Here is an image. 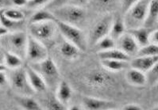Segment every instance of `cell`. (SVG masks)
<instances>
[{"label":"cell","instance_id":"cell-17","mask_svg":"<svg viewBox=\"0 0 158 110\" xmlns=\"http://www.w3.org/2000/svg\"><path fill=\"white\" fill-rule=\"evenodd\" d=\"M126 78L127 82L132 86H144L147 84L146 74L133 67L127 71Z\"/></svg>","mask_w":158,"mask_h":110},{"label":"cell","instance_id":"cell-13","mask_svg":"<svg viewBox=\"0 0 158 110\" xmlns=\"http://www.w3.org/2000/svg\"><path fill=\"white\" fill-rule=\"evenodd\" d=\"M25 68H26V73L28 75L30 85L34 92H39L40 93V92L45 91L48 86L39 73L37 72L31 65L26 66L25 67Z\"/></svg>","mask_w":158,"mask_h":110},{"label":"cell","instance_id":"cell-46","mask_svg":"<svg viewBox=\"0 0 158 110\" xmlns=\"http://www.w3.org/2000/svg\"><path fill=\"white\" fill-rule=\"evenodd\" d=\"M28 1H30V0H28Z\"/></svg>","mask_w":158,"mask_h":110},{"label":"cell","instance_id":"cell-15","mask_svg":"<svg viewBox=\"0 0 158 110\" xmlns=\"http://www.w3.org/2000/svg\"><path fill=\"white\" fill-rule=\"evenodd\" d=\"M127 32H128L135 39L140 48L150 43L151 32L149 28H146L145 26H141L138 28L127 29Z\"/></svg>","mask_w":158,"mask_h":110},{"label":"cell","instance_id":"cell-30","mask_svg":"<svg viewBox=\"0 0 158 110\" xmlns=\"http://www.w3.org/2000/svg\"><path fill=\"white\" fill-rule=\"evenodd\" d=\"M137 56H158V45L155 44L149 43L147 45L141 47Z\"/></svg>","mask_w":158,"mask_h":110},{"label":"cell","instance_id":"cell-12","mask_svg":"<svg viewBox=\"0 0 158 110\" xmlns=\"http://www.w3.org/2000/svg\"><path fill=\"white\" fill-rule=\"evenodd\" d=\"M111 76L107 72L100 70H93L85 76V81L89 86L93 87H103L111 81Z\"/></svg>","mask_w":158,"mask_h":110},{"label":"cell","instance_id":"cell-42","mask_svg":"<svg viewBox=\"0 0 158 110\" xmlns=\"http://www.w3.org/2000/svg\"><path fill=\"white\" fill-rule=\"evenodd\" d=\"M5 65L4 64V52L2 49H0V66Z\"/></svg>","mask_w":158,"mask_h":110},{"label":"cell","instance_id":"cell-29","mask_svg":"<svg viewBox=\"0 0 158 110\" xmlns=\"http://www.w3.org/2000/svg\"><path fill=\"white\" fill-rule=\"evenodd\" d=\"M3 13L8 18L14 21H17V22L25 21V18H26V14H25L23 10L14 9V8L3 9Z\"/></svg>","mask_w":158,"mask_h":110},{"label":"cell","instance_id":"cell-5","mask_svg":"<svg viewBox=\"0 0 158 110\" xmlns=\"http://www.w3.org/2000/svg\"><path fill=\"white\" fill-rule=\"evenodd\" d=\"M30 65L41 75L47 86L50 88L57 87L60 82V74L52 58L48 56L39 63L31 64Z\"/></svg>","mask_w":158,"mask_h":110},{"label":"cell","instance_id":"cell-27","mask_svg":"<svg viewBox=\"0 0 158 110\" xmlns=\"http://www.w3.org/2000/svg\"><path fill=\"white\" fill-rule=\"evenodd\" d=\"M3 52L4 64H5V66L6 67H8L10 69H15V68H19L20 67H23V59L21 58L20 56L4 50Z\"/></svg>","mask_w":158,"mask_h":110},{"label":"cell","instance_id":"cell-38","mask_svg":"<svg viewBox=\"0 0 158 110\" xmlns=\"http://www.w3.org/2000/svg\"><path fill=\"white\" fill-rule=\"evenodd\" d=\"M90 0H70L69 3L73 4V5H76V6H82L84 7V6H86L87 4H88Z\"/></svg>","mask_w":158,"mask_h":110},{"label":"cell","instance_id":"cell-8","mask_svg":"<svg viewBox=\"0 0 158 110\" xmlns=\"http://www.w3.org/2000/svg\"><path fill=\"white\" fill-rule=\"evenodd\" d=\"M57 26L55 22H46L29 23V34L33 37L44 43L45 41H51L56 34Z\"/></svg>","mask_w":158,"mask_h":110},{"label":"cell","instance_id":"cell-39","mask_svg":"<svg viewBox=\"0 0 158 110\" xmlns=\"http://www.w3.org/2000/svg\"><path fill=\"white\" fill-rule=\"evenodd\" d=\"M150 43L158 45V29L152 31L150 33Z\"/></svg>","mask_w":158,"mask_h":110},{"label":"cell","instance_id":"cell-32","mask_svg":"<svg viewBox=\"0 0 158 110\" xmlns=\"http://www.w3.org/2000/svg\"><path fill=\"white\" fill-rule=\"evenodd\" d=\"M45 104H46V108L51 110H64L67 109L68 108L67 106H65L64 104H62V103L56 98V97L48 99V101H46Z\"/></svg>","mask_w":158,"mask_h":110},{"label":"cell","instance_id":"cell-23","mask_svg":"<svg viewBox=\"0 0 158 110\" xmlns=\"http://www.w3.org/2000/svg\"><path fill=\"white\" fill-rule=\"evenodd\" d=\"M15 101L22 108L26 110H40L42 108V106L37 102L35 99L33 98L31 96L19 95L15 96Z\"/></svg>","mask_w":158,"mask_h":110},{"label":"cell","instance_id":"cell-4","mask_svg":"<svg viewBox=\"0 0 158 110\" xmlns=\"http://www.w3.org/2000/svg\"><path fill=\"white\" fill-rule=\"evenodd\" d=\"M151 0H139L123 14L127 29L144 26Z\"/></svg>","mask_w":158,"mask_h":110},{"label":"cell","instance_id":"cell-28","mask_svg":"<svg viewBox=\"0 0 158 110\" xmlns=\"http://www.w3.org/2000/svg\"><path fill=\"white\" fill-rule=\"evenodd\" d=\"M116 45H117V43H116L115 40L113 39L110 35H108L99 40L94 45V47H95V49L96 50V52H99L114 49V48L116 47Z\"/></svg>","mask_w":158,"mask_h":110},{"label":"cell","instance_id":"cell-16","mask_svg":"<svg viewBox=\"0 0 158 110\" xmlns=\"http://www.w3.org/2000/svg\"><path fill=\"white\" fill-rule=\"evenodd\" d=\"M118 0H90L88 3L91 8L100 13H110L115 9Z\"/></svg>","mask_w":158,"mask_h":110},{"label":"cell","instance_id":"cell-14","mask_svg":"<svg viewBox=\"0 0 158 110\" xmlns=\"http://www.w3.org/2000/svg\"><path fill=\"white\" fill-rule=\"evenodd\" d=\"M158 61V56H137L131 60V67L146 73Z\"/></svg>","mask_w":158,"mask_h":110},{"label":"cell","instance_id":"cell-34","mask_svg":"<svg viewBox=\"0 0 158 110\" xmlns=\"http://www.w3.org/2000/svg\"><path fill=\"white\" fill-rule=\"evenodd\" d=\"M139 0H122L121 2V8L122 12L124 14L126 12H127L130 8L136 4Z\"/></svg>","mask_w":158,"mask_h":110},{"label":"cell","instance_id":"cell-45","mask_svg":"<svg viewBox=\"0 0 158 110\" xmlns=\"http://www.w3.org/2000/svg\"><path fill=\"white\" fill-rule=\"evenodd\" d=\"M157 25H158V22H157Z\"/></svg>","mask_w":158,"mask_h":110},{"label":"cell","instance_id":"cell-2","mask_svg":"<svg viewBox=\"0 0 158 110\" xmlns=\"http://www.w3.org/2000/svg\"><path fill=\"white\" fill-rule=\"evenodd\" d=\"M57 20L81 29L85 25L88 14L82 6L73 4H65L61 6L51 10Z\"/></svg>","mask_w":158,"mask_h":110},{"label":"cell","instance_id":"cell-41","mask_svg":"<svg viewBox=\"0 0 158 110\" xmlns=\"http://www.w3.org/2000/svg\"><path fill=\"white\" fill-rule=\"evenodd\" d=\"M13 6H25L28 2V0H11Z\"/></svg>","mask_w":158,"mask_h":110},{"label":"cell","instance_id":"cell-22","mask_svg":"<svg viewBox=\"0 0 158 110\" xmlns=\"http://www.w3.org/2000/svg\"><path fill=\"white\" fill-rule=\"evenodd\" d=\"M158 22V0H151L149 2L148 14L144 26L151 29L157 25Z\"/></svg>","mask_w":158,"mask_h":110},{"label":"cell","instance_id":"cell-26","mask_svg":"<svg viewBox=\"0 0 158 110\" xmlns=\"http://www.w3.org/2000/svg\"><path fill=\"white\" fill-rule=\"evenodd\" d=\"M101 64L105 69L110 72H118L124 70L128 65V62L117 60H101Z\"/></svg>","mask_w":158,"mask_h":110},{"label":"cell","instance_id":"cell-18","mask_svg":"<svg viewBox=\"0 0 158 110\" xmlns=\"http://www.w3.org/2000/svg\"><path fill=\"white\" fill-rule=\"evenodd\" d=\"M127 29L126 24H125L123 16L119 14L114 16L113 22H112L111 24V28H110V34L109 35L113 39L117 41L121 36H123L125 33L127 32Z\"/></svg>","mask_w":158,"mask_h":110},{"label":"cell","instance_id":"cell-37","mask_svg":"<svg viewBox=\"0 0 158 110\" xmlns=\"http://www.w3.org/2000/svg\"><path fill=\"white\" fill-rule=\"evenodd\" d=\"M123 109L127 110H141L142 109V107L139 104H136V103H130L127 104L126 105L123 107Z\"/></svg>","mask_w":158,"mask_h":110},{"label":"cell","instance_id":"cell-43","mask_svg":"<svg viewBox=\"0 0 158 110\" xmlns=\"http://www.w3.org/2000/svg\"><path fill=\"white\" fill-rule=\"evenodd\" d=\"M7 32H8V31L6 29L3 28V27H0V37H1V36H2L3 34H5L6 33H7Z\"/></svg>","mask_w":158,"mask_h":110},{"label":"cell","instance_id":"cell-20","mask_svg":"<svg viewBox=\"0 0 158 110\" xmlns=\"http://www.w3.org/2000/svg\"><path fill=\"white\" fill-rule=\"evenodd\" d=\"M98 53V57L99 60H123V61H130V58L128 55H127L123 51L119 49H109L106 51H102V52H97Z\"/></svg>","mask_w":158,"mask_h":110},{"label":"cell","instance_id":"cell-11","mask_svg":"<svg viewBox=\"0 0 158 110\" xmlns=\"http://www.w3.org/2000/svg\"><path fill=\"white\" fill-rule=\"evenodd\" d=\"M81 104L84 109L88 110H108L116 108L115 103L113 101L88 96L83 97Z\"/></svg>","mask_w":158,"mask_h":110},{"label":"cell","instance_id":"cell-19","mask_svg":"<svg viewBox=\"0 0 158 110\" xmlns=\"http://www.w3.org/2000/svg\"><path fill=\"white\" fill-rule=\"evenodd\" d=\"M60 52L67 60H76L83 52L76 45L64 39L60 45Z\"/></svg>","mask_w":158,"mask_h":110},{"label":"cell","instance_id":"cell-1","mask_svg":"<svg viewBox=\"0 0 158 110\" xmlns=\"http://www.w3.org/2000/svg\"><path fill=\"white\" fill-rule=\"evenodd\" d=\"M27 42L28 34L23 30L7 32L0 37L1 49L16 54L22 59L26 58Z\"/></svg>","mask_w":158,"mask_h":110},{"label":"cell","instance_id":"cell-31","mask_svg":"<svg viewBox=\"0 0 158 110\" xmlns=\"http://www.w3.org/2000/svg\"><path fill=\"white\" fill-rule=\"evenodd\" d=\"M145 74L147 78V84L152 86L158 84V61Z\"/></svg>","mask_w":158,"mask_h":110},{"label":"cell","instance_id":"cell-40","mask_svg":"<svg viewBox=\"0 0 158 110\" xmlns=\"http://www.w3.org/2000/svg\"><path fill=\"white\" fill-rule=\"evenodd\" d=\"M11 6H13L11 0H0V10L10 8Z\"/></svg>","mask_w":158,"mask_h":110},{"label":"cell","instance_id":"cell-24","mask_svg":"<svg viewBox=\"0 0 158 110\" xmlns=\"http://www.w3.org/2000/svg\"><path fill=\"white\" fill-rule=\"evenodd\" d=\"M0 24L2 27L6 29L8 32H13V31L22 30V29L24 27L25 22L24 21L17 22V21L8 18L6 15L4 14L3 9H2L0 10Z\"/></svg>","mask_w":158,"mask_h":110},{"label":"cell","instance_id":"cell-21","mask_svg":"<svg viewBox=\"0 0 158 110\" xmlns=\"http://www.w3.org/2000/svg\"><path fill=\"white\" fill-rule=\"evenodd\" d=\"M72 95H73V90H72L70 85L65 81H60L58 86L56 87V98L62 104H64L65 106H67V104H69V101L72 98Z\"/></svg>","mask_w":158,"mask_h":110},{"label":"cell","instance_id":"cell-44","mask_svg":"<svg viewBox=\"0 0 158 110\" xmlns=\"http://www.w3.org/2000/svg\"><path fill=\"white\" fill-rule=\"evenodd\" d=\"M152 109H158V104H156V105H155L153 108H152Z\"/></svg>","mask_w":158,"mask_h":110},{"label":"cell","instance_id":"cell-35","mask_svg":"<svg viewBox=\"0 0 158 110\" xmlns=\"http://www.w3.org/2000/svg\"><path fill=\"white\" fill-rule=\"evenodd\" d=\"M70 0H52L47 5V8L48 10H51L55 8H57L59 6H61L65 4H68Z\"/></svg>","mask_w":158,"mask_h":110},{"label":"cell","instance_id":"cell-10","mask_svg":"<svg viewBox=\"0 0 158 110\" xmlns=\"http://www.w3.org/2000/svg\"><path fill=\"white\" fill-rule=\"evenodd\" d=\"M118 49L128 55L130 57L136 56L140 49V46L132 36L126 32L116 41Z\"/></svg>","mask_w":158,"mask_h":110},{"label":"cell","instance_id":"cell-33","mask_svg":"<svg viewBox=\"0 0 158 110\" xmlns=\"http://www.w3.org/2000/svg\"><path fill=\"white\" fill-rule=\"evenodd\" d=\"M51 1L52 0H30L26 4V6L30 9H36L44 5H48Z\"/></svg>","mask_w":158,"mask_h":110},{"label":"cell","instance_id":"cell-36","mask_svg":"<svg viewBox=\"0 0 158 110\" xmlns=\"http://www.w3.org/2000/svg\"><path fill=\"white\" fill-rule=\"evenodd\" d=\"M9 85V78L5 71H0V87H6Z\"/></svg>","mask_w":158,"mask_h":110},{"label":"cell","instance_id":"cell-9","mask_svg":"<svg viewBox=\"0 0 158 110\" xmlns=\"http://www.w3.org/2000/svg\"><path fill=\"white\" fill-rule=\"evenodd\" d=\"M47 57H48V50L44 43L28 34L26 58L31 64H35L45 60Z\"/></svg>","mask_w":158,"mask_h":110},{"label":"cell","instance_id":"cell-7","mask_svg":"<svg viewBox=\"0 0 158 110\" xmlns=\"http://www.w3.org/2000/svg\"><path fill=\"white\" fill-rule=\"evenodd\" d=\"M114 16L111 14H105L92 26L88 35V45H95L100 39L110 34Z\"/></svg>","mask_w":158,"mask_h":110},{"label":"cell","instance_id":"cell-6","mask_svg":"<svg viewBox=\"0 0 158 110\" xmlns=\"http://www.w3.org/2000/svg\"><path fill=\"white\" fill-rule=\"evenodd\" d=\"M8 78L9 84L19 95L32 96L35 93L30 85L25 67H20L15 69H10Z\"/></svg>","mask_w":158,"mask_h":110},{"label":"cell","instance_id":"cell-25","mask_svg":"<svg viewBox=\"0 0 158 110\" xmlns=\"http://www.w3.org/2000/svg\"><path fill=\"white\" fill-rule=\"evenodd\" d=\"M56 20L55 15L49 10H38L32 14L30 18V23L34 24L46 22H55Z\"/></svg>","mask_w":158,"mask_h":110},{"label":"cell","instance_id":"cell-3","mask_svg":"<svg viewBox=\"0 0 158 110\" xmlns=\"http://www.w3.org/2000/svg\"><path fill=\"white\" fill-rule=\"evenodd\" d=\"M55 22L57 26V29L59 30L60 33H61L63 37L66 41L76 45L83 52L87 51L88 46V41L81 29L60 22L57 19L55 21Z\"/></svg>","mask_w":158,"mask_h":110}]
</instances>
